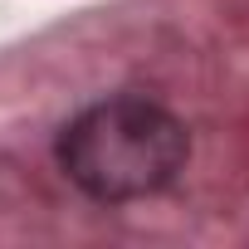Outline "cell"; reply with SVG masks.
Listing matches in <instances>:
<instances>
[{
  "instance_id": "1",
  "label": "cell",
  "mask_w": 249,
  "mask_h": 249,
  "mask_svg": "<svg viewBox=\"0 0 249 249\" xmlns=\"http://www.w3.org/2000/svg\"><path fill=\"white\" fill-rule=\"evenodd\" d=\"M186 157H191V137L181 117L132 93L83 107L59 137L64 176L83 196L107 200V205L147 200L166 191L181 176Z\"/></svg>"
}]
</instances>
